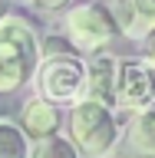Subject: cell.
<instances>
[{"instance_id":"11","label":"cell","mask_w":155,"mask_h":158,"mask_svg":"<svg viewBox=\"0 0 155 158\" xmlns=\"http://www.w3.org/2000/svg\"><path fill=\"white\" fill-rule=\"evenodd\" d=\"M0 158H27V142L17 125L0 118Z\"/></svg>"},{"instance_id":"1","label":"cell","mask_w":155,"mask_h":158,"mask_svg":"<svg viewBox=\"0 0 155 158\" xmlns=\"http://www.w3.org/2000/svg\"><path fill=\"white\" fill-rule=\"evenodd\" d=\"M40 59L37 30L27 17L7 13L0 20V92H13L30 79Z\"/></svg>"},{"instance_id":"13","label":"cell","mask_w":155,"mask_h":158,"mask_svg":"<svg viewBox=\"0 0 155 158\" xmlns=\"http://www.w3.org/2000/svg\"><path fill=\"white\" fill-rule=\"evenodd\" d=\"M69 53H76V49L66 43V36H50L43 46H40V59L43 56H69Z\"/></svg>"},{"instance_id":"16","label":"cell","mask_w":155,"mask_h":158,"mask_svg":"<svg viewBox=\"0 0 155 158\" xmlns=\"http://www.w3.org/2000/svg\"><path fill=\"white\" fill-rule=\"evenodd\" d=\"M7 7H10V0H0V20L7 17Z\"/></svg>"},{"instance_id":"7","label":"cell","mask_w":155,"mask_h":158,"mask_svg":"<svg viewBox=\"0 0 155 158\" xmlns=\"http://www.w3.org/2000/svg\"><path fill=\"white\" fill-rule=\"evenodd\" d=\"M126 145L136 158H155V106L132 112L126 122Z\"/></svg>"},{"instance_id":"10","label":"cell","mask_w":155,"mask_h":158,"mask_svg":"<svg viewBox=\"0 0 155 158\" xmlns=\"http://www.w3.org/2000/svg\"><path fill=\"white\" fill-rule=\"evenodd\" d=\"M99 3L112 17L119 36H136V7H132V0H99Z\"/></svg>"},{"instance_id":"4","label":"cell","mask_w":155,"mask_h":158,"mask_svg":"<svg viewBox=\"0 0 155 158\" xmlns=\"http://www.w3.org/2000/svg\"><path fill=\"white\" fill-rule=\"evenodd\" d=\"M37 76V96L53 106H76L86 89V63L69 53V56H43L33 69Z\"/></svg>"},{"instance_id":"12","label":"cell","mask_w":155,"mask_h":158,"mask_svg":"<svg viewBox=\"0 0 155 158\" xmlns=\"http://www.w3.org/2000/svg\"><path fill=\"white\" fill-rule=\"evenodd\" d=\"M136 7V36H145L155 27V0H132Z\"/></svg>"},{"instance_id":"15","label":"cell","mask_w":155,"mask_h":158,"mask_svg":"<svg viewBox=\"0 0 155 158\" xmlns=\"http://www.w3.org/2000/svg\"><path fill=\"white\" fill-rule=\"evenodd\" d=\"M145 56H149V63H155V27L145 33Z\"/></svg>"},{"instance_id":"14","label":"cell","mask_w":155,"mask_h":158,"mask_svg":"<svg viewBox=\"0 0 155 158\" xmlns=\"http://www.w3.org/2000/svg\"><path fill=\"white\" fill-rule=\"evenodd\" d=\"M30 3H33L37 10H46V13H50V10H63L69 0H30Z\"/></svg>"},{"instance_id":"3","label":"cell","mask_w":155,"mask_h":158,"mask_svg":"<svg viewBox=\"0 0 155 158\" xmlns=\"http://www.w3.org/2000/svg\"><path fill=\"white\" fill-rule=\"evenodd\" d=\"M63 33L76 53H93V56L109 49L119 36L112 17L106 13V7L99 0H83L76 7H69L63 17Z\"/></svg>"},{"instance_id":"2","label":"cell","mask_w":155,"mask_h":158,"mask_svg":"<svg viewBox=\"0 0 155 158\" xmlns=\"http://www.w3.org/2000/svg\"><path fill=\"white\" fill-rule=\"evenodd\" d=\"M69 142L86 158H106L119 142V118L112 109L79 99L69 112Z\"/></svg>"},{"instance_id":"6","label":"cell","mask_w":155,"mask_h":158,"mask_svg":"<svg viewBox=\"0 0 155 158\" xmlns=\"http://www.w3.org/2000/svg\"><path fill=\"white\" fill-rule=\"evenodd\" d=\"M116 69L119 59L112 56H93L86 63V89H83V99L89 102H99L106 109H116Z\"/></svg>"},{"instance_id":"5","label":"cell","mask_w":155,"mask_h":158,"mask_svg":"<svg viewBox=\"0 0 155 158\" xmlns=\"http://www.w3.org/2000/svg\"><path fill=\"white\" fill-rule=\"evenodd\" d=\"M155 106V69L142 59H119L116 69V109L119 112H139Z\"/></svg>"},{"instance_id":"8","label":"cell","mask_w":155,"mask_h":158,"mask_svg":"<svg viewBox=\"0 0 155 158\" xmlns=\"http://www.w3.org/2000/svg\"><path fill=\"white\" fill-rule=\"evenodd\" d=\"M20 122H23V132L30 138H50V135H56V128H59V112L53 102L33 96L30 102H23Z\"/></svg>"},{"instance_id":"9","label":"cell","mask_w":155,"mask_h":158,"mask_svg":"<svg viewBox=\"0 0 155 158\" xmlns=\"http://www.w3.org/2000/svg\"><path fill=\"white\" fill-rule=\"evenodd\" d=\"M27 158H79V152L73 148L69 138L50 135V138H37V145L27 152Z\"/></svg>"}]
</instances>
